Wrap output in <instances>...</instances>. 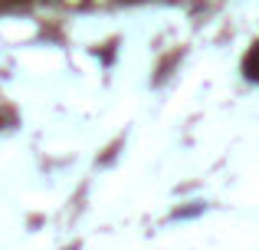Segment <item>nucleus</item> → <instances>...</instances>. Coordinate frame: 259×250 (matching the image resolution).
I'll return each instance as SVG.
<instances>
[{
  "instance_id": "obj_1",
  "label": "nucleus",
  "mask_w": 259,
  "mask_h": 250,
  "mask_svg": "<svg viewBox=\"0 0 259 250\" xmlns=\"http://www.w3.org/2000/svg\"><path fill=\"white\" fill-rule=\"evenodd\" d=\"M246 73H249V76H259V46H256V50L253 53H249V59H246Z\"/></svg>"
}]
</instances>
